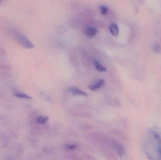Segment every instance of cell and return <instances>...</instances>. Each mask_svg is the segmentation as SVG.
Wrapping results in <instances>:
<instances>
[{"mask_svg": "<svg viewBox=\"0 0 161 160\" xmlns=\"http://www.w3.org/2000/svg\"><path fill=\"white\" fill-rule=\"evenodd\" d=\"M144 151L150 160H161V129H151L145 139Z\"/></svg>", "mask_w": 161, "mask_h": 160, "instance_id": "6da1fadb", "label": "cell"}, {"mask_svg": "<svg viewBox=\"0 0 161 160\" xmlns=\"http://www.w3.org/2000/svg\"><path fill=\"white\" fill-rule=\"evenodd\" d=\"M11 34L13 37L24 48L26 49H32L34 48L33 43L20 32L16 30H11Z\"/></svg>", "mask_w": 161, "mask_h": 160, "instance_id": "7a4b0ae2", "label": "cell"}, {"mask_svg": "<svg viewBox=\"0 0 161 160\" xmlns=\"http://www.w3.org/2000/svg\"><path fill=\"white\" fill-rule=\"evenodd\" d=\"M112 149L120 157H122L126 153L125 147L116 141H115L113 144Z\"/></svg>", "mask_w": 161, "mask_h": 160, "instance_id": "3957f363", "label": "cell"}, {"mask_svg": "<svg viewBox=\"0 0 161 160\" xmlns=\"http://www.w3.org/2000/svg\"><path fill=\"white\" fill-rule=\"evenodd\" d=\"M98 32L99 31L96 28L92 26H87L84 29V35L89 39L92 38L95 36Z\"/></svg>", "mask_w": 161, "mask_h": 160, "instance_id": "277c9868", "label": "cell"}, {"mask_svg": "<svg viewBox=\"0 0 161 160\" xmlns=\"http://www.w3.org/2000/svg\"><path fill=\"white\" fill-rule=\"evenodd\" d=\"M106 160H117V157L116 153L113 149H105L102 151Z\"/></svg>", "mask_w": 161, "mask_h": 160, "instance_id": "5b68a950", "label": "cell"}, {"mask_svg": "<svg viewBox=\"0 0 161 160\" xmlns=\"http://www.w3.org/2000/svg\"><path fill=\"white\" fill-rule=\"evenodd\" d=\"M69 92L73 96H82L87 97L88 95L86 92L80 90L79 88L75 87H70L68 89Z\"/></svg>", "mask_w": 161, "mask_h": 160, "instance_id": "8992f818", "label": "cell"}, {"mask_svg": "<svg viewBox=\"0 0 161 160\" xmlns=\"http://www.w3.org/2000/svg\"><path fill=\"white\" fill-rule=\"evenodd\" d=\"M105 84V80L103 79L98 80L91 85H89V89L91 91H95L102 88Z\"/></svg>", "mask_w": 161, "mask_h": 160, "instance_id": "52a82bcc", "label": "cell"}, {"mask_svg": "<svg viewBox=\"0 0 161 160\" xmlns=\"http://www.w3.org/2000/svg\"><path fill=\"white\" fill-rule=\"evenodd\" d=\"M109 31L114 36H118L119 34V28L118 25L115 23H113L109 26Z\"/></svg>", "mask_w": 161, "mask_h": 160, "instance_id": "ba28073f", "label": "cell"}, {"mask_svg": "<svg viewBox=\"0 0 161 160\" xmlns=\"http://www.w3.org/2000/svg\"><path fill=\"white\" fill-rule=\"evenodd\" d=\"M13 95L19 98L23 99L31 100L32 99L31 96L26 95L25 93L21 92V91H17V90L14 91Z\"/></svg>", "mask_w": 161, "mask_h": 160, "instance_id": "9c48e42d", "label": "cell"}, {"mask_svg": "<svg viewBox=\"0 0 161 160\" xmlns=\"http://www.w3.org/2000/svg\"><path fill=\"white\" fill-rule=\"evenodd\" d=\"M93 63L96 69L98 71H100V72H106L107 71V69H106V68L105 67L103 66L97 60H94Z\"/></svg>", "mask_w": 161, "mask_h": 160, "instance_id": "30bf717a", "label": "cell"}, {"mask_svg": "<svg viewBox=\"0 0 161 160\" xmlns=\"http://www.w3.org/2000/svg\"><path fill=\"white\" fill-rule=\"evenodd\" d=\"M48 117L44 116H39L36 118V121L37 123L40 125L45 124L48 120Z\"/></svg>", "mask_w": 161, "mask_h": 160, "instance_id": "8fae6325", "label": "cell"}, {"mask_svg": "<svg viewBox=\"0 0 161 160\" xmlns=\"http://www.w3.org/2000/svg\"><path fill=\"white\" fill-rule=\"evenodd\" d=\"M73 116L74 117H80V118H91L92 117V115L87 113H73Z\"/></svg>", "mask_w": 161, "mask_h": 160, "instance_id": "7c38bea8", "label": "cell"}, {"mask_svg": "<svg viewBox=\"0 0 161 160\" xmlns=\"http://www.w3.org/2000/svg\"><path fill=\"white\" fill-rule=\"evenodd\" d=\"M69 160H84L81 157L76 154H71L69 156Z\"/></svg>", "mask_w": 161, "mask_h": 160, "instance_id": "4fadbf2b", "label": "cell"}, {"mask_svg": "<svg viewBox=\"0 0 161 160\" xmlns=\"http://www.w3.org/2000/svg\"><path fill=\"white\" fill-rule=\"evenodd\" d=\"M153 49L156 53H159L161 51L160 45L158 43H155L153 46Z\"/></svg>", "mask_w": 161, "mask_h": 160, "instance_id": "5bb4252c", "label": "cell"}, {"mask_svg": "<svg viewBox=\"0 0 161 160\" xmlns=\"http://www.w3.org/2000/svg\"><path fill=\"white\" fill-rule=\"evenodd\" d=\"M77 147V145L75 144H69L66 145V148L70 151L75 150Z\"/></svg>", "mask_w": 161, "mask_h": 160, "instance_id": "9a60e30c", "label": "cell"}, {"mask_svg": "<svg viewBox=\"0 0 161 160\" xmlns=\"http://www.w3.org/2000/svg\"><path fill=\"white\" fill-rule=\"evenodd\" d=\"M100 11L102 15H106L108 13V7L105 5H101L100 6Z\"/></svg>", "mask_w": 161, "mask_h": 160, "instance_id": "2e32d148", "label": "cell"}, {"mask_svg": "<svg viewBox=\"0 0 161 160\" xmlns=\"http://www.w3.org/2000/svg\"><path fill=\"white\" fill-rule=\"evenodd\" d=\"M7 56V54L5 50L0 46V57L2 58H6Z\"/></svg>", "mask_w": 161, "mask_h": 160, "instance_id": "e0dca14e", "label": "cell"}, {"mask_svg": "<svg viewBox=\"0 0 161 160\" xmlns=\"http://www.w3.org/2000/svg\"><path fill=\"white\" fill-rule=\"evenodd\" d=\"M80 128L82 130H89L92 129V126L89 125H82L80 126Z\"/></svg>", "mask_w": 161, "mask_h": 160, "instance_id": "ac0fdd59", "label": "cell"}, {"mask_svg": "<svg viewBox=\"0 0 161 160\" xmlns=\"http://www.w3.org/2000/svg\"><path fill=\"white\" fill-rule=\"evenodd\" d=\"M84 156L86 160H97L96 158L91 154H85Z\"/></svg>", "mask_w": 161, "mask_h": 160, "instance_id": "d6986e66", "label": "cell"}]
</instances>
